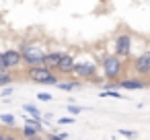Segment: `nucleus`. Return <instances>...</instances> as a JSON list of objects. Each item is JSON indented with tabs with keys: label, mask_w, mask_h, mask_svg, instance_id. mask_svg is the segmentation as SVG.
<instances>
[{
	"label": "nucleus",
	"mask_w": 150,
	"mask_h": 140,
	"mask_svg": "<svg viewBox=\"0 0 150 140\" xmlns=\"http://www.w3.org/2000/svg\"><path fill=\"white\" fill-rule=\"evenodd\" d=\"M27 76H29V80H33V82H37V85H58V76L54 74V70H50V68L43 66V64L29 66Z\"/></svg>",
	"instance_id": "nucleus-1"
},
{
	"label": "nucleus",
	"mask_w": 150,
	"mask_h": 140,
	"mask_svg": "<svg viewBox=\"0 0 150 140\" xmlns=\"http://www.w3.org/2000/svg\"><path fill=\"white\" fill-rule=\"evenodd\" d=\"M103 74L107 80H119V76H123V60L117 54L103 58Z\"/></svg>",
	"instance_id": "nucleus-2"
},
{
	"label": "nucleus",
	"mask_w": 150,
	"mask_h": 140,
	"mask_svg": "<svg viewBox=\"0 0 150 140\" xmlns=\"http://www.w3.org/2000/svg\"><path fill=\"white\" fill-rule=\"evenodd\" d=\"M21 54H23V62L27 66H37V64H43V56L45 52L35 45V43H21Z\"/></svg>",
	"instance_id": "nucleus-3"
},
{
	"label": "nucleus",
	"mask_w": 150,
	"mask_h": 140,
	"mask_svg": "<svg viewBox=\"0 0 150 140\" xmlns=\"http://www.w3.org/2000/svg\"><path fill=\"white\" fill-rule=\"evenodd\" d=\"M72 74H76L78 78H93V76H97V66L86 60H76Z\"/></svg>",
	"instance_id": "nucleus-4"
},
{
	"label": "nucleus",
	"mask_w": 150,
	"mask_h": 140,
	"mask_svg": "<svg viewBox=\"0 0 150 140\" xmlns=\"http://www.w3.org/2000/svg\"><path fill=\"white\" fill-rule=\"evenodd\" d=\"M115 54L119 58H127L132 54V37L129 35L121 33V35L115 37Z\"/></svg>",
	"instance_id": "nucleus-5"
},
{
	"label": "nucleus",
	"mask_w": 150,
	"mask_h": 140,
	"mask_svg": "<svg viewBox=\"0 0 150 140\" xmlns=\"http://www.w3.org/2000/svg\"><path fill=\"white\" fill-rule=\"evenodd\" d=\"M2 58H4V64H6L8 70L19 68V66L23 64V54H21V50H6V52H2Z\"/></svg>",
	"instance_id": "nucleus-6"
},
{
	"label": "nucleus",
	"mask_w": 150,
	"mask_h": 140,
	"mask_svg": "<svg viewBox=\"0 0 150 140\" xmlns=\"http://www.w3.org/2000/svg\"><path fill=\"white\" fill-rule=\"evenodd\" d=\"M134 70L140 76H148L150 74V52H146V54H142V56H138L134 60Z\"/></svg>",
	"instance_id": "nucleus-7"
},
{
	"label": "nucleus",
	"mask_w": 150,
	"mask_h": 140,
	"mask_svg": "<svg viewBox=\"0 0 150 140\" xmlns=\"http://www.w3.org/2000/svg\"><path fill=\"white\" fill-rule=\"evenodd\" d=\"M74 64H76V58H74V56H70V54H62L56 72H58V74H72Z\"/></svg>",
	"instance_id": "nucleus-8"
},
{
	"label": "nucleus",
	"mask_w": 150,
	"mask_h": 140,
	"mask_svg": "<svg viewBox=\"0 0 150 140\" xmlns=\"http://www.w3.org/2000/svg\"><path fill=\"white\" fill-rule=\"evenodd\" d=\"M148 85L140 78H123L119 82V89H125V91H140V89H146Z\"/></svg>",
	"instance_id": "nucleus-9"
},
{
	"label": "nucleus",
	"mask_w": 150,
	"mask_h": 140,
	"mask_svg": "<svg viewBox=\"0 0 150 140\" xmlns=\"http://www.w3.org/2000/svg\"><path fill=\"white\" fill-rule=\"evenodd\" d=\"M60 58H62V52H50V54L43 56V66H47L50 70H56Z\"/></svg>",
	"instance_id": "nucleus-10"
},
{
	"label": "nucleus",
	"mask_w": 150,
	"mask_h": 140,
	"mask_svg": "<svg viewBox=\"0 0 150 140\" xmlns=\"http://www.w3.org/2000/svg\"><path fill=\"white\" fill-rule=\"evenodd\" d=\"M6 85H13V74L6 68H0V89L6 87Z\"/></svg>",
	"instance_id": "nucleus-11"
},
{
	"label": "nucleus",
	"mask_w": 150,
	"mask_h": 140,
	"mask_svg": "<svg viewBox=\"0 0 150 140\" xmlns=\"http://www.w3.org/2000/svg\"><path fill=\"white\" fill-rule=\"evenodd\" d=\"M58 87L62 89V91H74V89H78V87H82V82H60L58 80Z\"/></svg>",
	"instance_id": "nucleus-12"
},
{
	"label": "nucleus",
	"mask_w": 150,
	"mask_h": 140,
	"mask_svg": "<svg viewBox=\"0 0 150 140\" xmlns=\"http://www.w3.org/2000/svg\"><path fill=\"white\" fill-rule=\"evenodd\" d=\"M23 109L27 111V115H31V117H41V113H39V109L35 107V105H31V103H27V105H23Z\"/></svg>",
	"instance_id": "nucleus-13"
},
{
	"label": "nucleus",
	"mask_w": 150,
	"mask_h": 140,
	"mask_svg": "<svg viewBox=\"0 0 150 140\" xmlns=\"http://www.w3.org/2000/svg\"><path fill=\"white\" fill-rule=\"evenodd\" d=\"M23 134H25V136H29V138H35V136L39 134V130H37L35 126H29V124H25V126H23Z\"/></svg>",
	"instance_id": "nucleus-14"
},
{
	"label": "nucleus",
	"mask_w": 150,
	"mask_h": 140,
	"mask_svg": "<svg viewBox=\"0 0 150 140\" xmlns=\"http://www.w3.org/2000/svg\"><path fill=\"white\" fill-rule=\"evenodd\" d=\"M0 122H4V124H8V126H13L17 119H15V115H11V113H2L0 115Z\"/></svg>",
	"instance_id": "nucleus-15"
},
{
	"label": "nucleus",
	"mask_w": 150,
	"mask_h": 140,
	"mask_svg": "<svg viewBox=\"0 0 150 140\" xmlns=\"http://www.w3.org/2000/svg\"><path fill=\"white\" fill-rule=\"evenodd\" d=\"M66 111H68L70 115H78V113L82 111V107H76V105H66Z\"/></svg>",
	"instance_id": "nucleus-16"
},
{
	"label": "nucleus",
	"mask_w": 150,
	"mask_h": 140,
	"mask_svg": "<svg viewBox=\"0 0 150 140\" xmlns=\"http://www.w3.org/2000/svg\"><path fill=\"white\" fill-rule=\"evenodd\" d=\"M37 99H39V101L50 103V101H52V93H39V95H37Z\"/></svg>",
	"instance_id": "nucleus-17"
},
{
	"label": "nucleus",
	"mask_w": 150,
	"mask_h": 140,
	"mask_svg": "<svg viewBox=\"0 0 150 140\" xmlns=\"http://www.w3.org/2000/svg\"><path fill=\"white\" fill-rule=\"evenodd\" d=\"M13 93V89H11V85H6V87H2V91H0V95H2V97H8Z\"/></svg>",
	"instance_id": "nucleus-18"
},
{
	"label": "nucleus",
	"mask_w": 150,
	"mask_h": 140,
	"mask_svg": "<svg viewBox=\"0 0 150 140\" xmlns=\"http://www.w3.org/2000/svg\"><path fill=\"white\" fill-rule=\"evenodd\" d=\"M72 122H74V117H60V119H58L60 126H66V124H72Z\"/></svg>",
	"instance_id": "nucleus-19"
},
{
	"label": "nucleus",
	"mask_w": 150,
	"mask_h": 140,
	"mask_svg": "<svg viewBox=\"0 0 150 140\" xmlns=\"http://www.w3.org/2000/svg\"><path fill=\"white\" fill-rule=\"evenodd\" d=\"M121 134L127 136V138H136V132H134V130H121Z\"/></svg>",
	"instance_id": "nucleus-20"
},
{
	"label": "nucleus",
	"mask_w": 150,
	"mask_h": 140,
	"mask_svg": "<svg viewBox=\"0 0 150 140\" xmlns=\"http://www.w3.org/2000/svg\"><path fill=\"white\" fill-rule=\"evenodd\" d=\"M105 89H119V82H117V80H109V85H107Z\"/></svg>",
	"instance_id": "nucleus-21"
},
{
	"label": "nucleus",
	"mask_w": 150,
	"mask_h": 140,
	"mask_svg": "<svg viewBox=\"0 0 150 140\" xmlns=\"http://www.w3.org/2000/svg\"><path fill=\"white\" fill-rule=\"evenodd\" d=\"M0 68H6V64H4V58H2V52H0ZM8 70V68H6Z\"/></svg>",
	"instance_id": "nucleus-22"
},
{
	"label": "nucleus",
	"mask_w": 150,
	"mask_h": 140,
	"mask_svg": "<svg viewBox=\"0 0 150 140\" xmlns=\"http://www.w3.org/2000/svg\"><path fill=\"white\" fill-rule=\"evenodd\" d=\"M66 138H68V134H66V132H62V134H58V140H66Z\"/></svg>",
	"instance_id": "nucleus-23"
},
{
	"label": "nucleus",
	"mask_w": 150,
	"mask_h": 140,
	"mask_svg": "<svg viewBox=\"0 0 150 140\" xmlns=\"http://www.w3.org/2000/svg\"><path fill=\"white\" fill-rule=\"evenodd\" d=\"M0 140H6V134H2V132H0Z\"/></svg>",
	"instance_id": "nucleus-24"
}]
</instances>
